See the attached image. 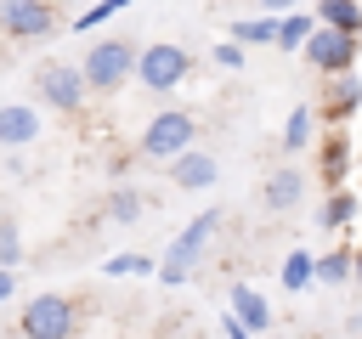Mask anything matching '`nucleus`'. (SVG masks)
Returning <instances> with one entry per match:
<instances>
[{
  "label": "nucleus",
  "mask_w": 362,
  "mask_h": 339,
  "mask_svg": "<svg viewBox=\"0 0 362 339\" xmlns=\"http://www.w3.org/2000/svg\"><path fill=\"white\" fill-rule=\"evenodd\" d=\"M345 333H362V311H356V316H351V322H345Z\"/></svg>",
  "instance_id": "29"
},
{
  "label": "nucleus",
  "mask_w": 362,
  "mask_h": 339,
  "mask_svg": "<svg viewBox=\"0 0 362 339\" xmlns=\"http://www.w3.org/2000/svg\"><path fill=\"white\" fill-rule=\"evenodd\" d=\"M356 271V249H334V254H317V288H345Z\"/></svg>",
  "instance_id": "17"
},
{
  "label": "nucleus",
  "mask_w": 362,
  "mask_h": 339,
  "mask_svg": "<svg viewBox=\"0 0 362 339\" xmlns=\"http://www.w3.org/2000/svg\"><path fill=\"white\" fill-rule=\"evenodd\" d=\"M102 271H107V277H153L158 260H153V254H107Z\"/></svg>",
  "instance_id": "23"
},
{
  "label": "nucleus",
  "mask_w": 362,
  "mask_h": 339,
  "mask_svg": "<svg viewBox=\"0 0 362 339\" xmlns=\"http://www.w3.org/2000/svg\"><path fill=\"white\" fill-rule=\"evenodd\" d=\"M226 299H232V311L243 316V328H249V333H266V328H272V305H266V294H260V288L232 282V294H226Z\"/></svg>",
  "instance_id": "14"
},
{
  "label": "nucleus",
  "mask_w": 362,
  "mask_h": 339,
  "mask_svg": "<svg viewBox=\"0 0 362 339\" xmlns=\"http://www.w3.org/2000/svg\"><path fill=\"white\" fill-rule=\"evenodd\" d=\"M215 226H221V209H204V215H192V220L175 232V243H170L164 260H158V282H164V288H181V282L198 277V260H204V243L215 237Z\"/></svg>",
  "instance_id": "1"
},
{
  "label": "nucleus",
  "mask_w": 362,
  "mask_h": 339,
  "mask_svg": "<svg viewBox=\"0 0 362 339\" xmlns=\"http://www.w3.org/2000/svg\"><path fill=\"white\" fill-rule=\"evenodd\" d=\"M362 107V73H351V68H339V73H328V85H322V107H317V119H328V124H345L351 113Z\"/></svg>",
  "instance_id": "9"
},
{
  "label": "nucleus",
  "mask_w": 362,
  "mask_h": 339,
  "mask_svg": "<svg viewBox=\"0 0 362 339\" xmlns=\"http://www.w3.org/2000/svg\"><path fill=\"white\" fill-rule=\"evenodd\" d=\"M34 96H40V107L74 119V113H85V102H90L96 90H90V79H85L79 62H40V68H34Z\"/></svg>",
  "instance_id": "2"
},
{
  "label": "nucleus",
  "mask_w": 362,
  "mask_h": 339,
  "mask_svg": "<svg viewBox=\"0 0 362 339\" xmlns=\"http://www.w3.org/2000/svg\"><path fill=\"white\" fill-rule=\"evenodd\" d=\"M0 34L6 40H51L62 34V6L57 0H0Z\"/></svg>",
  "instance_id": "4"
},
{
  "label": "nucleus",
  "mask_w": 362,
  "mask_h": 339,
  "mask_svg": "<svg viewBox=\"0 0 362 339\" xmlns=\"http://www.w3.org/2000/svg\"><path fill=\"white\" fill-rule=\"evenodd\" d=\"M17 328L28 339H68V333H79V311H74L68 294H34L23 305V322Z\"/></svg>",
  "instance_id": "6"
},
{
  "label": "nucleus",
  "mask_w": 362,
  "mask_h": 339,
  "mask_svg": "<svg viewBox=\"0 0 362 339\" xmlns=\"http://www.w3.org/2000/svg\"><path fill=\"white\" fill-rule=\"evenodd\" d=\"M107 6H113V17H119V11H124V6H130V0H107Z\"/></svg>",
  "instance_id": "31"
},
{
  "label": "nucleus",
  "mask_w": 362,
  "mask_h": 339,
  "mask_svg": "<svg viewBox=\"0 0 362 339\" xmlns=\"http://www.w3.org/2000/svg\"><path fill=\"white\" fill-rule=\"evenodd\" d=\"M34 136H40V107L6 102V107H0V147H28Z\"/></svg>",
  "instance_id": "13"
},
{
  "label": "nucleus",
  "mask_w": 362,
  "mask_h": 339,
  "mask_svg": "<svg viewBox=\"0 0 362 339\" xmlns=\"http://www.w3.org/2000/svg\"><path fill=\"white\" fill-rule=\"evenodd\" d=\"M141 192L136 186H113V198H107V215H113V226H136L141 220Z\"/></svg>",
  "instance_id": "22"
},
{
  "label": "nucleus",
  "mask_w": 362,
  "mask_h": 339,
  "mask_svg": "<svg viewBox=\"0 0 362 339\" xmlns=\"http://www.w3.org/2000/svg\"><path fill=\"white\" fill-rule=\"evenodd\" d=\"M266 11H288V6H300V0H260Z\"/></svg>",
  "instance_id": "28"
},
{
  "label": "nucleus",
  "mask_w": 362,
  "mask_h": 339,
  "mask_svg": "<svg viewBox=\"0 0 362 339\" xmlns=\"http://www.w3.org/2000/svg\"><path fill=\"white\" fill-rule=\"evenodd\" d=\"M300 51H305V62L328 79V73H339V68L356 62V34H351V28H334V23H317Z\"/></svg>",
  "instance_id": "8"
},
{
  "label": "nucleus",
  "mask_w": 362,
  "mask_h": 339,
  "mask_svg": "<svg viewBox=\"0 0 362 339\" xmlns=\"http://www.w3.org/2000/svg\"><path fill=\"white\" fill-rule=\"evenodd\" d=\"M107 17H113V6H107V0H90V6H85V11H79V17L68 23V28H74V34H85V28H96V23H107Z\"/></svg>",
  "instance_id": "25"
},
{
  "label": "nucleus",
  "mask_w": 362,
  "mask_h": 339,
  "mask_svg": "<svg viewBox=\"0 0 362 339\" xmlns=\"http://www.w3.org/2000/svg\"><path fill=\"white\" fill-rule=\"evenodd\" d=\"M300 192H305V175H300L294 164H277V170L266 175V192H260V198H266L272 215H288V209L300 203Z\"/></svg>",
  "instance_id": "12"
},
{
  "label": "nucleus",
  "mask_w": 362,
  "mask_h": 339,
  "mask_svg": "<svg viewBox=\"0 0 362 339\" xmlns=\"http://www.w3.org/2000/svg\"><path fill=\"white\" fill-rule=\"evenodd\" d=\"M351 282H356V288H362V249H356V271H351Z\"/></svg>",
  "instance_id": "30"
},
{
  "label": "nucleus",
  "mask_w": 362,
  "mask_h": 339,
  "mask_svg": "<svg viewBox=\"0 0 362 339\" xmlns=\"http://www.w3.org/2000/svg\"><path fill=\"white\" fill-rule=\"evenodd\" d=\"M317 170H322V181L328 186H345V175H351V141H345V124H328V136L317 141Z\"/></svg>",
  "instance_id": "11"
},
{
  "label": "nucleus",
  "mask_w": 362,
  "mask_h": 339,
  "mask_svg": "<svg viewBox=\"0 0 362 339\" xmlns=\"http://www.w3.org/2000/svg\"><path fill=\"white\" fill-rule=\"evenodd\" d=\"M57 6H90V0H57Z\"/></svg>",
  "instance_id": "32"
},
{
  "label": "nucleus",
  "mask_w": 362,
  "mask_h": 339,
  "mask_svg": "<svg viewBox=\"0 0 362 339\" xmlns=\"http://www.w3.org/2000/svg\"><path fill=\"white\" fill-rule=\"evenodd\" d=\"M187 73H192V51L175 45V40H158V45H141L136 51V79L147 90H175Z\"/></svg>",
  "instance_id": "5"
},
{
  "label": "nucleus",
  "mask_w": 362,
  "mask_h": 339,
  "mask_svg": "<svg viewBox=\"0 0 362 339\" xmlns=\"http://www.w3.org/2000/svg\"><path fill=\"white\" fill-rule=\"evenodd\" d=\"M17 294V266H0V305Z\"/></svg>",
  "instance_id": "27"
},
{
  "label": "nucleus",
  "mask_w": 362,
  "mask_h": 339,
  "mask_svg": "<svg viewBox=\"0 0 362 339\" xmlns=\"http://www.w3.org/2000/svg\"><path fill=\"white\" fill-rule=\"evenodd\" d=\"M277 277H283V288H288V294L311 288V282H317V254H311V249H294V254L283 260V271H277Z\"/></svg>",
  "instance_id": "20"
},
{
  "label": "nucleus",
  "mask_w": 362,
  "mask_h": 339,
  "mask_svg": "<svg viewBox=\"0 0 362 339\" xmlns=\"http://www.w3.org/2000/svg\"><path fill=\"white\" fill-rule=\"evenodd\" d=\"M23 260V237H17V220H0V266H17Z\"/></svg>",
  "instance_id": "24"
},
{
  "label": "nucleus",
  "mask_w": 362,
  "mask_h": 339,
  "mask_svg": "<svg viewBox=\"0 0 362 339\" xmlns=\"http://www.w3.org/2000/svg\"><path fill=\"white\" fill-rule=\"evenodd\" d=\"M311 28H317V11H300V6H288V11L277 17V51H300Z\"/></svg>",
  "instance_id": "16"
},
{
  "label": "nucleus",
  "mask_w": 362,
  "mask_h": 339,
  "mask_svg": "<svg viewBox=\"0 0 362 339\" xmlns=\"http://www.w3.org/2000/svg\"><path fill=\"white\" fill-rule=\"evenodd\" d=\"M0 51H6V34H0Z\"/></svg>",
  "instance_id": "33"
},
{
  "label": "nucleus",
  "mask_w": 362,
  "mask_h": 339,
  "mask_svg": "<svg viewBox=\"0 0 362 339\" xmlns=\"http://www.w3.org/2000/svg\"><path fill=\"white\" fill-rule=\"evenodd\" d=\"M209 62H215V68H232V73H238V68H243V45H238V40H221V45L209 51Z\"/></svg>",
  "instance_id": "26"
},
{
  "label": "nucleus",
  "mask_w": 362,
  "mask_h": 339,
  "mask_svg": "<svg viewBox=\"0 0 362 339\" xmlns=\"http://www.w3.org/2000/svg\"><path fill=\"white\" fill-rule=\"evenodd\" d=\"M192 130H198V119L192 113H181V107H164L158 119H147V130H141V158H158V164H170L181 147H192Z\"/></svg>",
  "instance_id": "7"
},
{
  "label": "nucleus",
  "mask_w": 362,
  "mask_h": 339,
  "mask_svg": "<svg viewBox=\"0 0 362 339\" xmlns=\"http://www.w3.org/2000/svg\"><path fill=\"white\" fill-rule=\"evenodd\" d=\"M351 220H356V192L328 186V198H322V209H317V226H322V232H339V226H351Z\"/></svg>",
  "instance_id": "15"
},
{
  "label": "nucleus",
  "mask_w": 362,
  "mask_h": 339,
  "mask_svg": "<svg viewBox=\"0 0 362 339\" xmlns=\"http://www.w3.org/2000/svg\"><path fill=\"white\" fill-rule=\"evenodd\" d=\"M317 23H334V28L362 34V0H322L317 6Z\"/></svg>",
  "instance_id": "21"
},
{
  "label": "nucleus",
  "mask_w": 362,
  "mask_h": 339,
  "mask_svg": "<svg viewBox=\"0 0 362 339\" xmlns=\"http://www.w3.org/2000/svg\"><path fill=\"white\" fill-rule=\"evenodd\" d=\"M226 34H232L243 51H249V45H277V17H238Z\"/></svg>",
  "instance_id": "19"
},
{
  "label": "nucleus",
  "mask_w": 362,
  "mask_h": 339,
  "mask_svg": "<svg viewBox=\"0 0 362 339\" xmlns=\"http://www.w3.org/2000/svg\"><path fill=\"white\" fill-rule=\"evenodd\" d=\"M311 136H317V107H288V119H283V147H288V153H305Z\"/></svg>",
  "instance_id": "18"
},
{
  "label": "nucleus",
  "mask_w": 362,
  "mask_h": 339,
  "mask_svg": "<svg viewBox=\"0 0 362 339\" xmlns=\"http://www.w3.org/2000/svg\"><path fill=\"white\" fill-rule=\"evenodd\" d=\"M170 181H175L181 192H204V186L221 181V164H215L209 153H198V147H181V153L170 158Z\"/></svg>",
  "instance_id": "10"
},
{
  "label": "nucleus",
  "mask_w": 362,
  "mask_h": 339,
  "mask_svg": "<svg viewBox=\"0 0 362 339\" xmlns=\"http://www.w3.org/2000/svg\"><path fill=\"white\" fill-rule=\"evenodd\" d=\"M79 68H85V79H90V90L96 96H113L124 79H136V45L130 40H96L85 56H79Z\"/></svg>",
  "instance_id": "3"
}]
</instances>
